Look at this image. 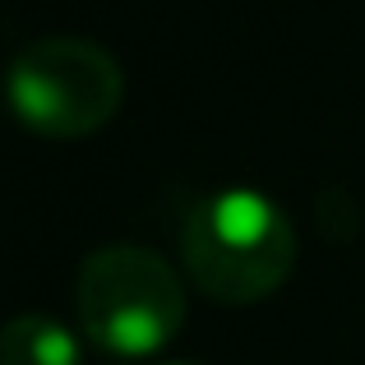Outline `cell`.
<instances>
[{
  "instance_id": "obj_3",
  "label": "cell",
  "mask_w": 365,
  "mask_h": 365,
  "mask_svg": "<svg viewBox=\"0 0 365 365\" xmlns=\"http://www.w3.org/2000/svg\"><path fill=\"white\" fill-rule=\"evenodd\" d=\"M120 102V61L88 37H37L9 65V107L42 139L98 134Z\"/></svg>"
},
{
  "instance_id": "obj_1",
  "label": "cell",
  "mask_w": 365,
  "mask_h": 365,
  "mask_svg": "<svg viewBox=\"0 0 365 365\" xmlns=\"http://www.w3.org/2000/svg\"><path fill=\"white\" fill-rule=\"evenodd\" d=\"M180 259L204 296L222 305H255L292 277L296 232L268 195L217 190L185 213Z\"/></svg>"
},
{
  "instance_id": "obj_4",
  "label": "cell",
  "mask_w": 365,
  "mask_h": 365,
  "mask_svg": "<svg viewBox=\"0 0 365 365\" xmlns=\"http://www.w3.org/2000/svg\"><path fill=\"white\" fill-rule=\"evenodd\" d=\"M79 338L61 319L19 314L0 333V365H79Z\"/></svg>"
},
{
  "instance_id": "obj_2",
  "label": "cell",
  "mask_w": 365,
  "mask_h": 365,
  "mask_svg": "<svg viewBox=\"0 0 365 365\" xmlns=\"http://www.w3.org/2000/svg\"><path fill=\"white\" fill-rule=\"evenodd\" d=\"M74 310L102 351L153 356L185 324V282L148 245H102L79 264Z\"/></svg>"
}]
</instances>
